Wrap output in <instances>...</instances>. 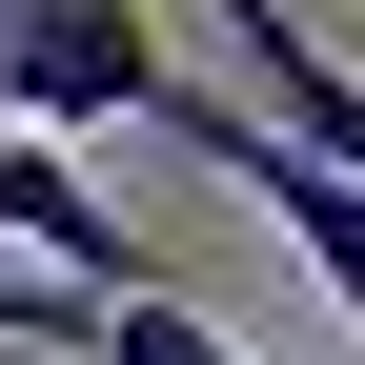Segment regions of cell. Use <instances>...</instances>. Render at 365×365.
<instances>
[{
	"label": "cell",
	"mask_w": 365,
	"mask_h": 365,
	"mask_svg": "<svg viewBox=\"0 0 365 365\" xmlns=\"http://www.w3.org/2000/svg\"><path fill=\"white\" fill-rule=\"evenodd\" d=\"M0 122H21V143L163 122V21L143 0H0Z\"/></svg>",
	"instance_id": "6da1fadb"
},
{
	"label": "cell",
	"mask_w": 365,
	"mask_h": 365,
	"mask_svg": "<svg viewBox=\"0 0 365 365\" xmlns=\"http://www.w3.org/2000/svg\"><path fill=\"white\" fill-rule=\"evenodd\" d=\"M143 143H203V163L244 182L264 223H284V264H304V284L365 325V182H325L304 143H264V122H244V102H203V81H163V122H143Z\"/></svg>",
	"instance_id": "7a4b0ae2"
},
{
	"label": "cell",
	"mask_w": 365,
	"mask_h": 365,
	"mask_svg": "<svg viewBox=\"0 0 365 365\" xmlns=\"http://www.w3.org/2000/svg\"><path fill=\"white\" fill-rule=\"evenodd\" d=\"M203 21L223 41H244V81H264V143H304V163H325V182H365V81L325 61V41H304V0H203Z\"/></svg>",
	"instance_id": "3957f363"
}]
</instances>
